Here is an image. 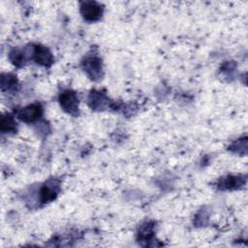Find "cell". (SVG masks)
Here are the masks:
<instances>
[{
    "mask_svg": "<svg viewBox=\"0 0 248 248\" xmlns=\"http://www.w3.org/2000/svg\"><path fill=\"white\" fill-rule=\"evenodd\" d=\"M59 102L62 108L69 113L76 114L78 110V99L75 92L71 90L64 91L59 97Z\"/></svg>",
    "mask_w": 248,
    "mask_h": 248,
    "instance_id": "1",
    "label": "cell"
},
{
    "mask_svg": "<svg viewBox=\"0 0 248 248\" xmlns=\"http://www.w3.org/2000/svg\"><path fill=\"white\" fill-rule=\"evenodd\" d=\"M81 15L89 21H95L99 19L103 14L101 5L96 2H83L80 7Z\"/></svg>",
    "mask_w": 248,
    "mask_h": 248,
    "instance_id": "2",
    "label": "cell"
},
{
    "mask_svg": "<svg viewBox=\"0 0 248 248\" xmlns=\"http://www.w3.org/2000/svg\"><path fill=\"white\" fill-rule=\"evenodd\" d=\"M42 107L40 104H32L18 111V118L24 122H32L42 115Z\"/></svg>",
    "mask_w": 248,
    "mask_h": 248,
    "instance_id": "3",
    "label": "cell"
},
{
    "mask_svg": "<svg viewBox=\"0 0 248 248\" xmlns=\"http://www.w3.org/2000/svg\"><path fill=\"white\" fill-rule=\"evenodd\" d=\"M84 70L92 78H100L102 76V63L96 56L87 57L83 62Z\"/></svg>",
    "mask_w": 248,
    "mask_h": 248,
    "instance_id": "4",
    "label": "cell"
},
{
    "mask_svg": "<svg viewBox=\"0 0 248 248\" xmlns=\"http://www.w3.org/2000/svg\"><path fill=\"white\" fill-rule=\"evenodd\" d=\"M33 58L38 64H41L44 66H49L53 61L50 51L43 46H34Z\"/></svg>",
    "mask_w": 248,
    "mask_h": 248,
    "instance_id": "5",
    "label": "cell"
},
{
    "mask_svg": "<svg viewBox=\"0 0 248 248\" xmlns=\"http://www.w3.org/2000/svg\"><path fill=\"white\" fill-rule=\"evenodd\" d=\"M59 191V184L54 180H50L44 185L41 190V201L43 202H47L54 200Z\"/></svg>",
    "mask_w": 248,
    "mask_h": 248,
    "instance_id": "6",
    "label": "cell"
},
{
    "mask_svg": "<svg viewBox=\"0 0 248 248\" xmlns=\"http://www.w3.org/2000/svg\"><path fill=\"white\" fill-rule=\"evenodd\" d=\"M16 128V123L14 118L11 115H5L1 118V130L3 132H10L15 130Z\"/></svg>",
    "mask_w": 248,
    "mask_h": 248,
    "instance_id": "7",
    "label": "cell"
},
{
    "mask_svg": "<svg viewBox=\"0 0 248 248\" xmlns=\"http://www.w3.org/2000/svg\"><path fill=\"white\" fill-rule=\"evenodd\" d=\"M10 57L11 60L13 61V63H15L16 65H19L24 61V53H22L20 50L18 49H15L10 53Z\"/></svg>",
    "mask_w": 248,
    "mask_h": 248,
    "instance_id": "8",
    "label": "cell"
}]
</instances>
